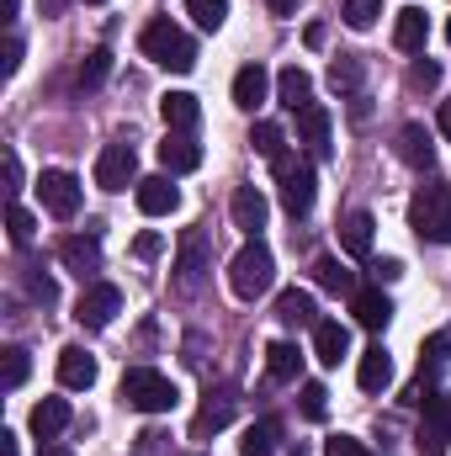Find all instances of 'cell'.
Listing matches in <instances>:
<instances>
[{"instance_id":"1","label":"cell","mask_w":451,"mask_h":456,"mask_svg":"<svg viewBox=\"0 0 451 456\" xmlns=\"http://www.w3.org/2000/svg\"><path fill=\"white\" fill-rule=\"evenodd\" d=\"M138 48H144V59H154V64L170 69V75H192V69H197V43H192L170 16L149 21L144 37H138Z\"/></svg>"},{"instance_id":"2","label":"cell","mask_w":451,"mask_h":456,"mask_svg":"<svg viewBox=\"0 0 451 456\" xmlns=\"http://www.w3.org/2000/svg\"><path fill=\"white\" fill-rule=\"evenodd\" d=\"M409 228L425 239V244H451V186L447 181H430L409 197Z\"/></svg>"},{"instance_id":"3","label":"cell","mask_w":451,"mask_h":456,"mask_svg":"<svg viewBox=\"0 0 451 456\" xmlns=\"http://www.w3.org/2000/svg\"><path fill=\"white\" fill-rule=\"evenodd\" d=\"M271 281H276V260H271V249H266L260 239H250V244L228 260V287H234V297L255 303V297L271 292Z\"/></svg>"},{"instance_id":"4","label":"cell","mask_w":451,"mask_h":456,"mask_svg":"<svg viewBox=\"0 0 451 456\" xmlns=\"http://www.w3.org/2000/svg\"><path fill=\"white\" fill-rule=\"evenodd\" d=\"M176 382L165 377V371H154V366H127L122 371V403L127 409H138V414H170L176 409Z\"/></svg>"},{"instance_id":"5","label":"cell","mask_w":451,"mask_h":456,"mask_svg":"<svg viewBox=\"0 0 451 456\" xmlns=\"http://www.w3.org/2000/svg\"><path fill=\"white\" fill-rule=\"evenodd\" d=\"M276 181H282V186H276V191H282V208H287L292 218H308V213H314V186H319V181H314V165L282 154V159H276Z\"/></svg>"},{"instance_id":"6","label":"cell","mask_w":451,"mask_h":456,"mask_svg":"<svg viewBox=\"0 0 451 456\" xmlns=\"http://www.w3.org/2000/svg\"><path fill=\"white\" fill-rule=\"evenodd\" d=\"M414 446L425 456H441L451 446V393H430L420 403V436H414Z\"/></svg>"},{"instance_id":"7","label":"cell","mask_w":451,"mask_h":456,"mask_svg":"<svg viewBox=\"0 0 451 456\" xmlns=\"http://www.w3.org/2000/svg\"><path fill=\"white\" fill-rule=\"evenodd\" d=\"M96 186H102V191H127V186H138V154H133V143H107V149L96 154Z\"/></svg>"},{"instance_id":"8","label":"cell","mask_w":451,"mask_h":456,"mask_svg":"<svg viewBox=\"0 0 451 456\" xmlns=\"http://www.w3.org/2000/svg\"><path fill=\"white\" fill-rule=\"evenodd\" d=\"M117 314H122V292H117L112 281H91V287L80 292V303H75V319H80L86 330H107Z\"/></svg>"},{"instance_id":"9","label":"cell","mask_w":451,"mask_h":456,"mask_svg":"<svg viewBox=\"0 0 451 456\" xmlns=\"http://www.w3.org/2000/svg\"><path fill=\"white\" fill-rule=\"evenodd\" d=\"M37 197H43V208L53 218H75L80 213V181L70 170H43L37 175Z\"/></svg>"},{"instance_id":"10","label":"cell","mask_w":451,"mask_h":456,"mask_svg":"<svg viewBox=\"0 0 451 456\" xmlns=\"http://www.w3.org/2000/svg\"><path fill=\"white\" fill-rule=\"evenodd\" d=\"M202 271H208V233L202 228H186L181 233V249H176V281H181V292H197L202 287Z\"/></svg>"},{"instance_id":"11","label":"cell","mask_w":451,"mask_h":456,"mask_svg":"<svg viewBox=\"0 0 451 456\" xmlns=\"http://www.w3.org/2000/svg\"><path fill=\"white\" fill-rule=\"evenodd\" d=\"M350 314H356V324L372 330V335H382V330L393 324V303H388L382 287H356V292H350Z\"/></svg>"},{"instance_id":"12","label":"cell","mask_w":451,"mask_h":456,"mask_svg":"<svg viewBox=\"0 0 451 456\" xmlns=\"http://www.w3.org/2000/svg\"><path fill=\"white\" fill-rule=\"evenodd\" d=\"M133 197H138V213H144V218H170V213L181 208V191L170 186V175H149V181H138Z\"/></svg>"},{"instance_id":"13","label":"cell","mask_w":451,"mask_h":456,"mask_svg":"<svg viewBox=\"0 0 451 456\" xmlns=\"http://www.w3.org/2000/svg\"><path fill=\"white\" fill-rule=\"evenodd\" d=\"M298 143H303L314 159H330V149H335V143H330V112H324L319 102L298 112Z\"/></svg>"},{"instance_id":"14","label":"cell","mask_w":451,"mask_h":456,"mask_svg":"<svg viewBox=\"0 0 451 456\" xmlns=\"http://www.w3.org/2000/svg\"><path fill=\"white\" fill-rule=\"evenodd\" d=\"M266 96H271L266 64H244V69L234 75V107H239V112H255V107H266Z\"/></svg>"},{"instance_id":"15","label":"cell","mask_w":451,"mask_h":456,"mask_svg":"<svg viewBox=\"0 0 451 456\" xmlns=\"http://www.w3.org/2000/svg\"><path fill=\"white\" fill-rule=\"evenodd\" d=\"M398 159H404L409 170H430V165H436V143H430L425 122H404V127H398Z\"/></svg>"},{"instance_id":"16","label":"cell","mask_w":451,"mask_h":456,"mask_svg":"<svg viewBox=\"0 0 451 456\" xmlns=\"http://www.w3.org/2000/svg\"><path fill=\"white\" fill-rule=\"evenodd\" d=\"M59 260H64V271L91 276V271L102 265V239H96V233H70V239L59 244Z\"/></svg>"},{"instance_id":"17","label":"cell","mask_w":451,"mask_h":456,"mask_svg":"<svg viewBox=\"0 0 451 456\" xmlns=\"http://www.w3.org/2000/svg\"><path fill=\"white\" fill-rule=\"evenodd\" d=\"M266 218H271V202L260 197V186H239L234 191V228H244L250 239H260Z\"/></svg>"},{"instance_id":"18","label":"cell","mask_w":451,"mask_h":456,"mask_svg":"<svg viewBox=\"0 0 451 456\" xmlns=\"http://www.w3.org/2000/svg\"><path fill=\"white\" fill-rule=\"evenodd\" d=\"M160 165H165V175H192L202 165V149L192 143V133H170L160 143Z\"/></svg>"},{"instance_id":"19","label":"cell","mask_w":451,"mask_h":456,"mask_svg":"<svg viewBox=\"0 0 451 456\" xmlns=\"http://www.w3.org/2000/svg\"><path fill=\"white\" fill-rule=\"evenodd\" d=\"M276 102H282L287 112H303V107H314V80H308V69L287 64V69L276 75Z\"/></svg>"},{"instance_id":"20","label":"cell","mask_w":451,"mask_h":456,"mask_svg":"<svg viewBox=\"0 0 451 456\" xmlns=\"http://www.w3.org/2000/svg\"><path fill=\"white\" fill-rule=\"evenodd\" d=\"M59 382L75 387V393L91 387V382H96V355L80 350V345H64V350H59Z\"/></svg>"},{"instance_id":"21","label":"cell","mask_w":451,"mask_h":456,"mask_svg":"<svg viewBox=\"0 0 451 456\" xmlns=\"http://www.w3.org/2000/svg\"><path fill=\"white\" fill-rule=\"evenodd\" d=\"M160 117H165L170 133H192V127L202 122V102H197L192 91H170V96L160 102Z\"/></svg>"},{"instance_id":"22","label":"cell","mask_w":451,"mask_h":456,"mask_svg":"<svg viewBox=\"0 0 451 456\" xmlns=\"http://www.w3.org/2000/svg\"><path fill=\"white\" fill-rule=\"evenodd\" d=\"M356 382H361L366 393H382V387L393 382V355H388L382 345L361 350V361H356Z\"/></svg>"},{"instance_id":"23","label":"cell","mask_w":451,"mask_h":456,"mask_svg":"<svg viewBox=\"0 0 451 456\" xmlns=\"http://www.w3.org/2000/svg\"><path fill=\"white\" fill-rule=\"evenodd\" d=\"M425 37H430L425 11H420V5H404V11H398V21H393V43H398L404 53H420V48H425Z\"/></svg>"},{"instance_id":"24","label":"cell","mask_w":451,"mask_h":456,"mask_svg":"<svg viewBox=\"0 0 451 456\" xmlns=\"http://www.w3.org/2000/svg\"><path fill=\"white\" fill-rule=\"evenodd\" d=\"M276 319H282V324H292V330H314V324H319V314H314V292L287 287V292L276 297Z\"/></svg>"},{"instance_id":"25","label":"cell","mask_w":451,"mask_h":456,"mask_svg":"<svg viewBox=\"0 0 451 456\" xmlns=\"http://www.w3.org/2000/svg\"><path fill=\"white\" fill-rule=\"evenodd\" d=\"M372 213H345V224H340V249L350 255V260H366L372 255Z\"/></svg>"},{"instance_id":"26","label":"cell","mask_w":451,"mask_h":456,"mask_svg":"<svg viewBox=\"0 0 451 456\" xmlns=\"http://www.w3.org/2000/svg\"><path fill=\"white\" fill-rule=\"evenodd\" d=\"M276 446H282V419H276V414H266V419H255V425L244 430L239 456H276Z\"/></svg>"},{"instance_id":"27","label":"cell","mask_w":451,"mask_h":456,"mask_svg":"<svg viewBox=\"0 0 451 456\" xmlns=\"http://www.w3.org/2000/svg\"><path fill=\"white\" fill-rule=\"evenodd\" d=\"M345 350H350L345 324H335V319H319V324H314V355H319L324 366H340V361H345Z\"/></svg>"},{"instance_id":"28","label":"cell","mask_w":451,"mask_h":456,"mask_svg":"<svg viewBox=\"0 0 451 456\" xmlns=\"http://www.w3.org/2000/svg\"><path fill=\"white\" fill-rule=\"evenodd\" d=\"M64 425H70V403H64V398H43V403L32 409V436H37V446H48Z\"/></svg>"},{"instance_id":"29","label":"cell","mask_w":451,"mask_h":456,"mask_svg":"<svg viewBox=\"0 0 451 456\" xmlns=\"http://www.w3.org/2000/svg\"><path fill=\"white\" fill-rule=\"evenodd\" d=\"M228 419H234V393L218 387V393H208V403H202V414H197V425H192V436L202 441V436H213V430H224Z\"/></svg>"},{"instance_id":"30","label":"cell","mask_w":451,"mask_h":456,"mask_svg":"<svg viewBox=\"0 0 451 456\" xmlns=\"http://www.w3.org/2000/svg\"><path fill=\"white\" fill-rule=\"evenodd\" d=\"M298 366H303L298 345H287V340L266 345V377H271V382H298Z\"/></svg>"},{"instance_id":"31","label":"cell","mask_w":451,"mask_h":456,"mask_svg":"<svg viewBox=\"0 0 451 456\" xmlns=\"http://www.w3.org/2000/svg\"><path fill=\"white\" fill-rule=\"evenodd\" d=\"M250 143H255V154H260V159H271V165L287 154V133H282L276 122H255V127H250Z\"/></svg>"},{"instance_id":"32","label":"cell","mask_w":451,"mask_h":456,"mask_svg":"<svg viewBox=\"0 0 451 456\" xmlns=\"http://www.w3.org/2000/svg\"><path fill=\"white\" fill-rule=\"evenodd\" d=\"M361 80H366V64H361L356 53H340L335 64H330V86L345 91V96H356V91H361Z\"/></svg>"},{"instance_id":"33","label":"cell","mask_w":451,"mask_h":456,"mask_svg":"<svg viewBox=\"0 0 451 456\" xmlns=\"http://www.w3.org/2000/svg\"><path fill=\"white\" fill-rule=\"evenodd\" d=\"M314 281L324 287V292H356V276L340 265L335 255H324V260H314Z\"/></svg>"},{"instance_id":"34","label":"cell","mask_w":451,"mask_h":456,"mask_svg":"<svg viewBox=\"0 0 451 456\" xmlns=\"http://www.w3.org/2000/svg\"><path fill=\"white\" fill-rule=\"evenodd\" d=\"M447 361H451V330H436L425 340V350H420V371L436 377V371H447Z\"/></svg>"},{"instance_id":"35","label":"cell","mask_w":451,"mask_h":456,"mask_svg":"<svg viewBox=\"0 0 451 456\" xmlns=\"http://www.w3.org/2000/svg\"><path fill=\"white\" fill-rule=\"evenodd\" d=\"M0 355H5V371H0V387H5V393H16V387L27 382V371H32V361H27V350H21V345H5Z\"/></svg>"},{"instance_id":"36","label":"cell","mask_w":451,"mask_h":456,"mask_svg":"<svg viewBox=\"0 0 451 456\" xmlns=\"http://www.w3.org/2000/svg\"><path fill=\"white\" fill-rule=\"evenodd\" d=\"M186 11H192V21L202 27V32H218L228 16V0H186Z\"/></svg>"},{"instance_id":"37","label":"cell","mask_w":451,"mask_h":456,"mask_svg":"<svg viewBox=\"0 0 451 456\" xmlns=\"http://www.w3.org/2000/svg\"><path fill=\"white\" fill-rule=\"evenodd\" d=\"M107 75H112V53H107V48L86 53V64H80V91H96Z\"/></svg>"},{"instance_id":"38","label":"cell","mask_w":451,"mask_h":456,"mask_svg":"<svg viewBox=\"0 0 451 456\" xmlns=\"http://www.w3.org/2000/svg\"><path fill=\"white\" fill-rule=\"evenodd\" d=\"M298 409H303V419H324V414H330V393H324V382H303Z\"/></svg>"},{"instance_id":"39","label":"cell","mask_w":451,"mask_h":456,"mask_svg":"<svg viewBox=\"0 0 451 456\" xmlns=\"http://www.w3.org/2000/svg\"><path fill=\"white\" fill-rule=\"evenodd\" d=\"M340 16H345V27L366 32V27H372V21L382 16V0H345V11H340Z\"/></svg>"},{"instance_id":"40","label":"cell","mask_w":451,"mask_h":456,"mask_svg":"<svg viewBox=\"0 0 451 456\" xmlns=\"http://www.w3.org/2000/svg\"><path fill=\"white\" fill-rule=\"evenodd\" d=\"M32 228H37V218H32L21 202H11V213H5V233H11V244H32Z\"/></svg>"},{"instance_id":"41","label":"cell","mask_w":451,"mask_h":456,"mask_svg":"<svg viewBox=\"0 0 451 456\" xmlns=\"http://www.w3.org/2000/svg\"><path fill=\"white\" fill-rule=\"evenodd\" d=\"M409 86H414V91H436V86H441V64H436V59H414Z\"/></svg>"},{"instance_id":"42","label":"cell","mask_w":451,"mask_h":456,"mask_svg":"<svg viewBox=\"0 0 451 456\" xmlns=\"http://www.w3.org/2000/svg\"><path fill=\"white\" fill-rule=\"evenodd\" d=\"M324 456H377V452H366L356 436H335V441H324Z\"/></svg>"},{"instance_id":"43","label":"cell","mask_w":451,"mask_h":456,"mask_svg":"<svg viewBox=\"0 0 451 456\" xmlns=\"http://www.w3.org/2000/svg\"><path fill=\"white\" fill-rule=\"evenodd\" d=\"M27 292H32L43 308H53V303H59V287H53L48 276H27Z\"/></svg>"},{"instance_id":"44","label":"cell","mask_w":451,"mask_h":456,"mask_svg":"<svg viewBox=\"0 0 451 456\" xmlns=\"http://www.w3.org/2000/svg\"><path fill=\"white\" fill-rule=\"evenodd\" d=\"M0 69H5V80L21 69V37H5V59H0Z\"/></svg>"},{"instance_id":"45","label":"cell","mask_w":451,"mask_h":456,"mask_svg":"<svg viewBox=\"0 0 451 456\" xmlns=\"http://www.w3.org/2000/svg\"><path fill=\"white\" fill-rule=\"evenodd\" d=\"M133 249H138V260H154V255L165 249V239H160V233H138V239H133Z\"/></svg>"},{"instance_id":"46","label":"cell","mask_w":451,"mask_h":456,"mask_svg":"<svg viewBox=\"0 0 451 456\" xmlns=\"http://www.w3.org/2000/svg\"><path fill=\"white\" fill-rule=\"evenodd\" d=\"M5 181H11V191L21 186V159H16V154H5Z\"/></svg>"},{"instance_id":"47","label":"cell","mask_w":451,"mask_h":456,"mask_svg":"<svg viewBox=\"0 0 451 456\" xmlns=\"http://www.w3.org/2000/svg\"><path fill=\"white\" fill-rule=\"evenodd\" d=\"M372 271H377L382 281H398V276H404V265H398V260H382V265H372Z\"/></svg>"},{"instance_id":"48","label":"cell","mask_w":451,"mask_h":456,"mask_svg":"<svg viewBox=\"0 0 451 456\" xmlns=\"http://www.w3.org/2000/svg\"><path fill=\"white\" fill-rule=\"evenodd\" d=\"M298 11V0H271V16H292Z\"/></svg>"},{"instance_id":"49","label":"cell","mask_w":451,"mask_h":456,"mask_svg":"<svg viewBox=\"0 0 451 456\" xmlns=\"http://www.w3.org/2000/svg\"><path fill=\"white\" fill-rule=\"evenodd\" d=\"M64 5H70V0H43V16H59Z\"/></svg>"},{"instance_id":"50","label":"cell","mask_w":451,"mask_h":456,"mask_svg":"<svg viewBox=\"0 0 451 456\" xmlns=\"http://www.w3.org/2000/svg\"><path fill=\"white\" fill-rule=\"evenodd\" d=\"M441 133L451 138V102H441Z\"/></svg>"},{"instance_id":"51","label":"cell","mask_w":451,"mask_h":456,"mask_svg":"<svg viewBox=\"0 0 451 456\" xmlns=\"http://www.w3.org/2000/svg\"><path fill=\"white\" fill-rule=\"evenodd\" d=\"M0 446H5V456H21V452H16V436H11V430L0 436Z\"/></svg>"},{"instance_id":"52","label":"cell","mask_w":451,"mask_h":456,"mask_svg":"<svg viewBox=\"0 0 451 456\" xmlns=\"http://www.w3.org/2000/svg\"><path fill=\"white\" fill-rule=\"evenodd\" d=\"M16 5H21V0H0V16L11 21V16H16Z\"/></svg>"},{"instance_id":"53","label":"cell","mask_w":451,"mask_h":456,"mask_svg":"<svg viewBox=\"0 0 451 456\" xmlns=\"http://www.w3.org/2000/svg\"><path fill=\"white\" fill-rule=\"evenodd\" d=\"M37 456H75V452H70V446H43Z\"/></svg>"},{"instance_id":"54","label":"cell","mask_w":451,"mask_h":456,"mask_svg":"<svg viewBox=\"0 0 451 456\" xmlns=\"http://www.w3.org/2000/svg\"><path fill=\"white\" fill-rule=\"evenodd\" d=\"M447 43H451V21H447Z\"/></svg>"},{"instance_id":"55","label":"cell","mask_w":451,"mask_h":456,"mask_svg":"<svg viewBox=\"0 0 451 456\" xmlns=\"http://www.w3.org/2000/svg\"><path fill=\"white\" fill-rule=\"evenodd\" d=\"M91 5H102V0H91Z\"/></svg>"}]
</instances>
